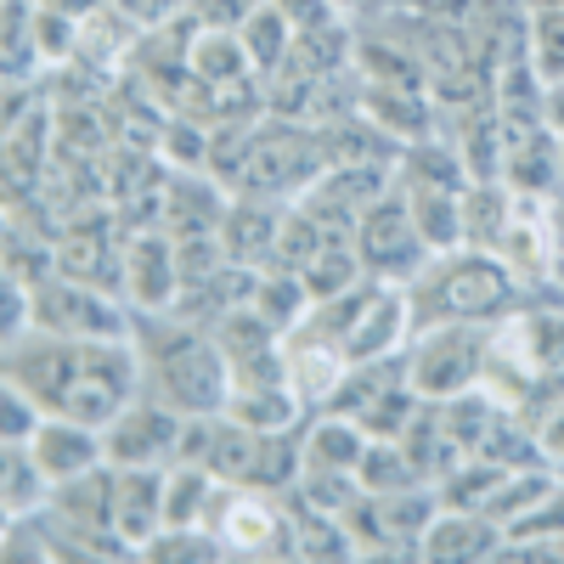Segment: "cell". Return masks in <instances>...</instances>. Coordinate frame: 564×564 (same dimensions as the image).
<instances>
[{
	"mask_svg": "<svg viewBox=\"0 0 564 564\" xmlns=\"http://www.w3.org/2000/svg\"><path fill=\"white\" fill-rule=\"evenodd\" d=\"M226 412L238 417V423H249V430L276 435V430H300V412H305V401H300L289 384H265V390H231Z\"/></svg>",
	"mask_w": 564,
	"mask_h": 564,
	"instance_id": "17",
	"label": "cell"
},
{
	"mask_svg": "<svg viewBox=\"0 0 564 564\" xmlns=\"http://www.w3.org/2000/svg\"><path fill=\"white\" fill-rule=\"evenodd\" d=\"M164 475L170 468H113V531L130 553L164 531Z\"/></svg>",
	"mask_w": 564,
	"mask_h": 564,
	"instance_id": "11",
	"label": "cell"
},
{
	"mask_svg": "<svg viewBox=\"0 0 564 564\" xmlns=\"http://www.w3.org/2000/svg\"><path fill=\"white\" fill-rule=\"evenodd\" d=\"M249 12H254V0H198V18L215 29H243Z\"/></svg>",
	"mask_w": 564,
	"mask_h": 564,
	"instance_id": "32",
	"label": "cell"
},
{
	"mask_svg": "<svg viewBox=\"0 0 564 564\" xmlns=\"http://www.w3.org/2000/svg\"><path fill=\"white\" fill-rule=\"evenodd\" d=\"M0 401H7V423H0V435H7V441H29L34 430H40V406H34V395H23L18 384H7V395H0Z\"/></svg>",
	"mask_w": 564,
	"mask_h": 564,
	"instance_id": "29",
	"label": "cell"
},
{
	"mask_svg": "<svg viewBox=\"0 0 564 564\" xmlns=\"http://www.w3.org/2000/svg\"><path fill=\"white\" fill-rule=\"evenodd\" d=\"M34 7H45V12H68V18H97L102 12V0H34Z\"/></svg>",
	"mask_w": 564,
	"mask_h": 564,
	"instance_id": "34",
	"label": "cell"
},
{
	"mask_svg": "<svg viewBox=\"0 0 564 564\" xmlns=\"http://www.w3.org/2000/svg\"><path fill=\"white\" fill-rule=\"evenodd\" d=\"M186 68H193L198 79H209V85H220V79H243L254 63L243 52V34H231V29H198L193 52H186Z\"/></svg>",
	"mask_w": 564,
	"mask_h": 564,
	"instance_id": "18",
	"label": "cell"
},
{
	"mask_svg": "<svg viewBox=\"0 0 564 564\" xmlns=\"http://www.w3.org/2000/svg\"><path fill=\"white\" fill-rule=\"evenodd\" d=\"M558 7H564V0H558Z\"/></svg>",
	"mask_w": 564,
	"mask_h": 564,
	"instance_id": "38",
	"label": "cell"
},
{
	"mask_svg": "<svg viewBox=\"0 0 564 564\" xmlns=\"http://www.w3.org/2000/svg\"><path fill=\"white\" fill-rule=\"evenodd\" d=\"M480 361H486L480 334H468V327H441V334L423 339V350H412L406 384H412L417 401H452L463 384L480 379Z\"/></svg>",
	"mask_w": 564,
	"mask_h": 564,
	"instance_id": "8",
	"label": "cell"
},
{
	"mask_svg": "<svg viewBox=\"0 0 564 564\" xmlns=\"http://www.w3.org/2000/svg\"><path fill=\"white\" fill-rule=\"evenodd\" d=\"M423 231L412 220V209L401 198H379V204H367L361 220H356V254L367 271H379V276H412L423 265Z\"/></svg>",
	"mask_w": 564,
	"mask_h": 564,
	"instance_id": "7",
	"label": "cell"
},
{
	"mask_svg": "<svg viewBox=\"0 0 564 564\" xmlns=\"http://www.w3.org/2000/svg\"><path fill=\"white\" fill-rule=\"evenodd\" d=\"M491 542H497V531L486 520H468L463 508H457V520H435L423 531V553H435V558H486Z\"/></svg>",
	"mask_w": 564,
	"mask_h": 564,
	"instance_id": "21",
	"label": "cell"
},
{
	"mask_svg": "<svg viewBox=\"0 0 564 564\" xmlns=\"http://www.w3.org/2000/svg\"><path fill=\"white\" fill-rule=\"evenodd\" d=\"M204 525L220 536L226 553H243V558H300L294 547V520H289V502L276 491L260 486H215V502L204 513Z\"/></svg>",
	"mask_w": 564,
	"mask_h": 564,
	"instance_id": "4",
	"label": "cell"
},
{
	"mask_svg": "<svg viewBox=\"0 0 564 564\" xmlns=\"http://www.w3.org/2000/svg\"><path fill=\"white\" fill-rule=\"evenodd\" d=\"M412 220L423 231V243L441 249V243H457L463 238V220H457V198L446 193V186H430V181H417V193H412Z\"/></svg>",
	"mask_w": 564,
	"mask_h": 564,
	"instance_id": "22",
	"label": "cell"
},
{
	"mask_svg": "<svg viewBox=\"0 0 564 564\" xmlns=\"http://www.w3.org/2000/svg\"><path fill=\"white\" fill-rule=\"evenodd\" d=\"M34 57H45V63H74L79 57V18H68V12H45V7H34Z\"/></svg>",
	"mask_w": 564,
	"mask_h": 564,
	"instance_id": "25",
	"label": "cell"
},
{
	"mask_svg": "<svg viewBox=\"0 0 564 564\" xmlns=\"http://www.w3.org/2000/svg\"><path fill=\"white\" fill-rule=\"evenodd\" d=\"M401 327H406V300H401V294H390V289H379V294L367 300V311L356 316V327L345 334L339 356H345L350 367H356V361H379V356H390V350H395Z\"/></svg>",
	"mask_w": 564,
	"mask_h": 564,
	"instance_id": "14",
	"label": "cell"
},
{
	"mask_svg": "<svg viewBox=\"0 0 564 564\" xmlns=\"http://www.w3.org/2000/svg\"><path fill=\"white\" fill-rule=\"evenodd\" d=\"M130 345L141 356V390L170 401L181 417L226 412L231 401V361L215 345L209 327L186 322L175 311H135Z\"/></svg>",
	"mask_w": 564,
	"mask_h": 564,
	"instance_id": "2",
	"label": "cell"
},
{
	"mask_svg": "<svg viewBox=\"0 0 564 564\" xmlns=\"http://www.w3.org/2000/svg\"><path fill=\"white\" fill-rule=\"evenodd\" d=\"M463 209H468V231L475 238H486V243H502V231H508V204L497 198V193H468L463 198Z\"/></svg>",
	"mask_w": 564,
	"mask_h": 564,
	"instance_id": "28",
	"label": "cell"
},
{
	"mask_svg": "<svg viewBox=\"0 0 564 564\" xmlns=\"http://www.w3.org/2000/svg\"><path fill=\"white\" fill-rule=\"evenodd\" d=\"M29 452L40 457V468L57 480H74V475H90V468L108 463V446H102V430L90 423H74V417H40V430L29 435Z\"/></svg>",
	"mask_w": 564,
	"mask_h": 564,
	"instance_id": "12",
	"label": "cell"
},
{
	"mask_svg": "<svg viewBox=\"0 0 564 564\" xmlns=\"http://www.w3.org/2000/svg\"><path fill=\"white\" fill-rule=\"evenodd\" d=\"M356 480H361L367 497H390V491L417 486V468L406 463L401 441H372V446L361 452V463H356Z\"/></svg>",
	"mask_w": 564,
	"mask_h": 564,
	"instance_id": "20",
	"label": "cell"
},
{
	"mask_svg": "<svg viewBox=\"0 0 564 564\" xmlns=\"http://www.w3.org/2000/svg\"><path fill=\"white\" fill-rule=\"evenodd\" d=\"M547 119H553V124H558V130H564V85H558V90H553V102H547Z\"/></svg>",
	"mask_w": 564,
	"mask_h": 564,
	"instance_id": "35",
	"label": "cell"
},
{
	"mask_svg": "<svg viewBox=\"0 0 564 564\" xmlns=\"http://www.w3.org/2000/svg\"><path fill=\"white\" fill-rule=\"evenodd\" d=\"M119 12H130L135 23H159V18H170L175 12V0H113Z\"/></svg>",
	"mask_w": 564,
	"mask_h": 564,
	"instance_id": "33",
	"label": "cell"
},
{
	"mask_svg": "<svg viewBox=\"0 0 564 564\" xmlns=\"http://www.w3.org/2000/svg\"><path fill=\"white\" fill-rule=\"evenodd\" d=\"M367 113L379 130H395V135H417L423 130V102L412 97V85H372L367 90Z\"/></svg>",
	"mask_w": 564,
	"mask_h": 564,
	"instance_id": "24",
	"label": "cell"
},
{
	"mask_svg": "<svg viewBox=\"0 0 564 564\" xmlns=\"http://www.w3.org/2000/svg\"><path fill=\"white\" fill-rule=\"evenodd\" d=\"M536 63H542V74H564V7L542 12V23H536Z\"/></svg>",
	"mask_w": 564,
	"mask_h": 564,
	"instance_id": "30",
	"label": "cell"
},
{
	"mask_svg": "<svg viewBox=\"0 0 564 564\" xmlns=\"http://www.w3.org/2000/svg\"><path fill=\"white\" fill-rule=\"evenodd\" d=\"M175 294H181L175 238L164 226L130 231V243H124V300H130V311H170Z\"/></svg>",
	"mask_w": 564,
	"mask_h": 564,
	"instance_id": "10",
	"label": "cell"
},
{
	"mask_svg": "<svg viewBox=\"0 0 564 564\" xmlns=\"http://www.w3.org/2000/svg\"><path fill=\"white\" fill-rule=\"evenodd\" d=\"M553 446H558V452H564V417H558V430H553Z\"/></svg>",
	"mask_w": 564,
	"mask_h": 564,
	"instance_id": "37",
	"label": "cell"
},
{
	"mask_svg": "<svg viewBox=\"0 0 564 564\" xmlns=\"http://www.w3.org/2000/svg\"><path fill=\"white\" fill-rule=\"evenodd\" d=\"M497 480H502V463L463 468V475H452V486H446V502H452V508H480V513H486V502L497 497Z\"/></svg>",
	"mask_w": 564,
	"mask_h": 564,
	"instance_id": "27",
	"label": "cell"
},
{
	"mask_svg": "<svg viewBox=\"0 0 564 564\" xmlns=\"http://www.w3.org/2000/svg\"><path fill=\"white\" fill-rule=\"evenodd\" d=\"M276 231H282V215L265 198H231V209L220 220V243L238 265L265 271L276 260Z\"/></svg>",
	"mask_w": 564,
	"mask_h": 564,
	"instance_id": "13",
	"label": "cell"
},
{
	"mask_svg": "<svg viewBox=\"0 0 564 564\" xmlns=\"http://www.w3.org/2000/svg\"><path fill=\"white\" fill-rule=\"evenodd\" d=\"M367 446H372V435L345 412H327L305 430V463H316V468H356Z\"/></svg>",
	"mask_w": 564,
	"mask_h": 564,
	"instance_id": "15",
	"label": "cell"
},
{
	"mask_svg": "<svg viewBox=\"0 0 564 564\" xmlns=\"http://www.w3.org/2000/svg\"><path fill=\"white\" fill-rule=\"evenodd\" d=\"M29 327L63 334V339H130L135 311L119 294H102L90 282H74L57 271L40 289H29Z\"/></svg>",
	"mask_w": 564,
	"mask_h": 564,
	"instance_id": "5",
	"label": "cell"
},
{
	"mask_svg": "<svg viewBox=\"0 0 564 564\" xmlns=\"http://www.w3.org/2000/svg\"><path fill=\"white\" fill-rule=\"evenodd\" d=\"M45 502H52V475L40 468L29 441H7V491H0L7 520H29V513H40Z\"/></svg>",
	"mask_w": 564,
	"mask_h": 564,
	"instance_id": "16",
	"label": "cell"
},
{
	"mask_svg": "<svg viewBox=\"0 0 564 564\" xmlns=\"http://www.w3.org/2000/svg\"><path fill=\"white\" fill-rule=\"evenodd\" d=\"M356 271H361V254H356V243H334V249H322L300 276H305V289H311V305L316 300H334V294H345V289H356Z\"/></svg>",
	"mask_w": 564,
	"mask_h": 564,
	"instance_id": "23",
	"label": "cell"
},
{
	"mask_svg": "<svg viewBox=\"0 0 564 564\" xmlns=\"http://www.w3.org/2000/svg\"><path fill=\"white\" fill-rule=\"evenodd\" d=\"M508 170H513V181H520V186H531V193H536V186L553 181V148H547L542 135H520L508 148Z\"/></svg>",
	"mask_w": 564,
	"mask_h": 564,
	"instance_id": "26",
	"label": "cell"
},
{
	"mask_svg": "<svg viewBox=\"0 0 564 564\" xmlns=\"http://www.w3.org/2000/svg\"><path fill=\"white\" fill-rule=\"evenodd\" d=\"M553 226H558V260H564V209H558V220H553Z\"/></svg>",
	"mask_w": 564,
	"mask_h": 564,
	"instance_id": "36",
	"label": "cell"
},
{
	"mask_svg": "<svg viewBox=\"0 0 564 564\" xmlns=\"http://www.w3.org/2000/svg\"><path fill=\"white\" fill-rule=\"evenodd\" d=\"M271 7L289 18L294 29H322V23H334V0H271Z\"/></svg>",
	"mask_w": 564,
	"mask_h": 564,
	"instance_id": "31",
	"label": "cell"
},
{
	"mask_svg": "<svg viewBox=\"0 0 564 564\" xmlns=\"http://www.w3.org/2000/svg\"><path fill=\"white\" fill-rule=\"evenodd\" d=\"M181 430H186V417L170 401L141 390L102 430V446H108L113 468H170L175 452H181Z\"/></svg>",
	"mask_w": 564,
	"mask_h": 564,
	"instance_id": "6",
	"label": "cell"
},
{
	"mask_svg": "<svg viewBox=\"0 0 564 564\" xmlns=\"http://www.w3.org/2000/svg\"><path fill=\"white\" fill-rule=\"evenodd\" d=\"M7 384L34 395L45 417L108 430L141 395V356L130 339H63L23 327L18 339H7Z\"/></svg>",
	"mask_w": 564,
	"mask_h": 564,
	"instance_id": "1",
	"label": "cell"
},
{
	"mask_svg": "<svg viewBox=\"0 0 564 564\" xmlns=\"http://www.w3.org/2000/svg\"><path fill=\"white\" fill-rule=\"evenodd\" d=\"M423 305L430 316H452V322H475V316H497L508 305V271L497 260H452L446 271H435L423 282Z\"/></svg>",
	"mask_w": 564,
	"mask_h": 564,
	"instance_id": "9",
	"label": "cell"
},
{
	"mask_svg": "<svg viewBox=\"0 0 564 564\" xmlns=\"http://www.w3.org/2000/svg\"><path fill=\"white\" fill-rule=\"evenodd\" d=\"M294 23L282 18L276 7H254L249 18H243V52H249V63L260 68V74H276L282 63H289V52H294V34H289Z\"/></svg>",
	"mask_w": 564,
	"mask_h": 564,
	"instance_id": "19",
	"label": "cell"
},
{
	"mask_svg": "<svg viewBox=\"0 0 564 564\" xmlns=\"http://www.w3.org/2000/svg\"><path fill=\"white\" fill-rule=\"evenodd\" d=\"M327 170V148H322V130H305L300 119H271V124H254L249 148L231 170V193L238 198H294Z\"/></svg>",
	"mask_w": 564,
	"mask_h": 564,
	"instance_id": "3",
	"label": "cell"
}]
</instances>
